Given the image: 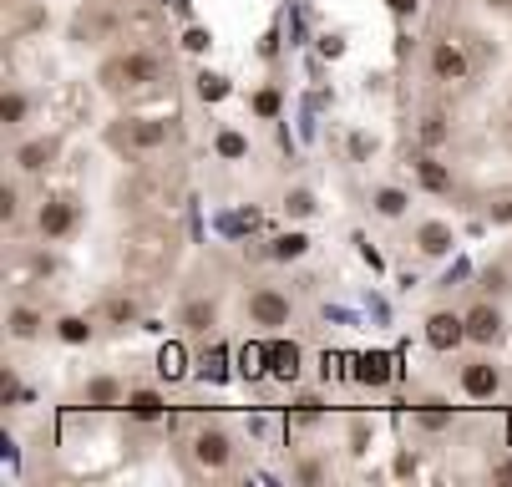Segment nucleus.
Instances as JSON below:
<instances>
[{"label": "nucleus", "instance_id": "1", "mask_svg": "<svg viewBox=\"0 0 512 487\" xmlns=\"http://www.w3.org/2000/svg\"><path fill=\"white\" fill-rule=\"evenodd\" d=\"M163 82V61L153 51H122L102 66V87H158Z\"/></svg>", "mask_w": 512, "mask_h": 487}, {"label": "nucleus", "instance_id": "2", "mask_svg": "<svg viewBox=\"0 0 512 487\" xmlns=\"http://www.w3.org/2000/svg\"><path fill=\"white\" fill-rule=\"evenodd\" d=\"M188 452H193V467H198V472H208V477L229 472V467H234V457H239L234 432H229V427H218V422L198 427V432H193V442H188Z\"/></svg>", "mask_w": 512, "mask_h": 487}, {"label": "nucleus", "instance_id": "3", "mask_svg": "<svg viewBox=\"0 0 512 487\" xmlns=\"http://www.w3.org/2000/svg\"><path fill=\"white\" fill-rule=\"evenodd\" d=\"M77 224H82V203L71 198V193H51V198L36 203V234H41L46 244L71 239V234H77Z\"/></svg>", "mask_w": 512, "mask_h": 487}, {"label": "nucleus", "instance_id": "4", "mask_svg": "<svg viewBox=\"0 0 512 487\" xmlns=\"http://www.w3.org/2000/svg\"><path fill=\"white\" fill-rule=\"evenodd\" d=\"M244 315H249V325L284 330L289 320H295V300H289V290H279V285H259V290H249Z\"/></svg>", "mask_w": 512, "mask_h": 487}, {"label": "nucleus", "instance_id": "5", "mask_svg": "<svg viewBox=\"0 0 512 487\" xmlns=\"http://www.w3.org/2000/svg\"><path fill=\"white\" fill-rule=\"evenodd\" d=\"M507 335V315H502V300L482 295L467 305V345H477V351H492V345H502Z\"/></svg>", "mask_w": 512, "mask_h": 487}, {"label": "nucleus", "instance_id": "6", "mask_svg": "<svg viewBox=\"0 0 512 487\" xmlns=\"http://www.w3.org/2000/svg\"><path fill=\"white\" fill-rule=\"evenodd\" d=\"M61 158V132H41V137H26V143H16L11 163L21 178H46Z\"/></svg>", "mask_w": 512, "mask_h": 487}, {"label": "nucleus", "instance_id": "7", "mask_svg": "<svg viewBox=\"0 0 512 487\" xmlns=\"http://www.w3.org/2000/svg\"><path fill=\"white\" fill-rule=\"evenodd\" d=\"M112 137L132 153H158V148L173 143V127H168V117H127Z\"/></svg>", "mask_w": 512, "mask_h": 487}, {"label": "nucleus", "instance_id": "8", "mask_svg": "<svg viewBox=\"0 0 512 487\" xmlns=\"http://www.w3.org/2000/svg\"><path fill=\"white\" fill-rule=\"evenodd\" d=\"M421 330H426V345L436 356H452L467 345V310H431Z\"/></svg>", "mask_w": 512, "mask_h": 487}, {"label": "nucleus", "instance_id": "9", "mask_svg": "<svg viewBox=\"0 0 512 487\" xmlns=\"http://www.w3.org/2000/svg\"><path fill=\"white\" fill-rule=\"evenodd\" d=\"M457 386L467 401H497L502 396V366L492 356H472L462 371H457Z\"/></svg>", "mask_w": 512, "mask_h": 487}, {"label": "nucleus", "instance_id": "10", "mask_svg": "<svg viewBox=\"0 0 512 487\" xmlns=\"http://www.w3.org/2000/svg\"><path fill=\"white\" fill-rule=\"evenodd\" d=\"M426 72H431V82H467L472 77V61H467V51L457 46V41H431V51H426Z\"/></svg>", "mask_w": 512, "mask_h": 487}, {"label": "nucleus", "instance_id": "11", "mask_svg": "<svg viewBox=\"0 0 512 487\" xmlns=\"http://www.w3.org/2000/svg\"><path fill=\"white\" fill-rule=\"evenodd\" d=\"M411 168H416V183H421L431 198H452V193H457V173H452V163H442V153L416 148Z\"/></svg>", "mask_w": 512, "mask_h": 487}, {"label": "nucleus", "instance_id": "12", "mask_svg": "<svg viewBox=\"0 0 512 487\" xmlns=\"http://www.w3.org/2000/svg\"><path fill=\"white\" fill-rule=\"evenodd\" d=\"M300 366H305L300 340L274 335V340H269V381H279V386H295V381H300Z\"/></svg>", "mask_w": 512, "mask_h": 487}, {"label": "nucleus", "instance_id": "13", "mask_svg": "<svg viewBox=\"0 0 512 487\" xmlns=\"http://www.w3.org/2000/svg\"><path fill=\"white\" fill-rule=\"evenodd\" d=\"M77 406H87V411H117V406H127V386L117 376H92V381L77 386Z\"/></svg>", "mask_w": 512, "mask_h": 487}, {"label": "nucleus", "instance_id": "14", "mask_svg": "<svg viewBox=\"0 0 512 487\" xmlns=\"http://www.w3.org/2000/svg\"><path fill=\"white\" fill-rule=\"evenodd\" d=\"M411 244H416L421 259H447L452 244H457V234H452L447 219H421V224L411 229Z\"/></svg>", "mask_w": 512, "mask_h": 487}, {"label": "nucleus", "instance_id": "15", "mask_svg": "<svg viewBox=\"0 0 512 487\" xmlns=\"http://www.w3.org/2000/svg\"><path fill=\"white\" fill-rule=\"evenodd\" d=\"M178 325H183L188 335H213V325H218V300H213V295H193V300H183Z\"/></svg>", "mask_w": 512, "mask_h": 487}, {"label": "nucleus", "instance_id": "16", "mask_svg": "<svg viewBox=\"0 0 512 487\" xmlns=\"http://www.w3.org/2000/svg\"><path fill=\"white\" fill-rule=\"evenodd\" d=\"M371 214H376V219H386V224L406 219V214H411V193H406V188H396V183L371 188Z\"/></svg>", "mask_w": 512, "mask_h": 487}, {"label": "nucleus", "instance_id": "17", "mask_svg": "<svg viewBox=\"0 0 512 487\" xmlns=\"http://www.w3.org/2000/svg\"><path fill=\"white\" fill-rule=\"evenodd\" d=\"M391 376H396V361H391L386 351H365V356H355V381H360V386L381 391V386H391Z\"/></svg>", "mask_w": 512, "mask_h": 487}, {"label": "nucleus", "instance_id": "18", "mask_svg": "<svg viewBox=\"0 0 512 487\" xmlns=\"http://www.w3.org/2000/svg\"><path fill=\"white\" fill-rule=\"evenodd\" d=\"M416 148H431V153L452 148V117H447V112H421V122H416Z\"/></svg>", "mask_w": 512, "mask_h": 487}, {"label": "nucleus", "instance_id": "19", "mask_svg": "<svg viewBox=\"0 0 512 487\" xmlns=\"http://www.w3.org/2000/svg\"><path fill=\"white\" fill-rule=\"evenodd\" d=\"M41 330H46V315H41L36 305H11V310H6V335H11V340L31 345Z\"/></svg>", "mask_w": 512, "mask_h": 487}, {"label": "nucleus", "instance_id": "20", "mask_svg": "<svg viewBox=\"0 0 512 487\" xmlns=\"http://www.w3.org/2000/svg\"><path fill=\"white\" fill-rule=\"evenodd\" d=\"M132 422H158V416L168 411V401H163V391H153V386H137V391H127V406H122Z\"/></svg>", "mask_w": 512, "mask_h": 487}, {"label": "nucleus", "instance_id": "21", "mask_svg": "<svg viewBox=\"0 0 512 487\" xmlns=\"http://www.w3.org/2000/svg\"><path fill=\"white\" fill-rule=\"evenodd\" d=\"M452 422H457V411H452L442 396H431V401H421V406H416V427H421V432H431V437H436V432H452Z\"/></svg>", "mask_w": 512, "mask_h": 487}, {"label": "nucleus", "instance_id": "22", "mask_svg": "<svg viewBox=\"0 0 512 487\" xmlns=\"http://www.w3.org/2000/svg\"><path fill=\"white\" fill-rule=\"evenodd\" d=\"M51 330H56L61 345H92V340H97V325H92L87 315H56Z\"/></svg>", "mask_w": 512, "mask_h": 487}, {"label": "nucleus", "instance_id": "23", "mask_svg": "<svg viewBox=\"0 0 512 487\" xmlns=\"http://www.w3.org/2000/svg\"><path fill=\"white\" fill-rule=\"evenodd\" d=\"M142 320V305L132 300V295H107V305H102V325H112V330H132Z\"/></svg>", "mask_w": 512, "mask_h": 487}, {"label": "nucleus", "instance_id": "24", "mask_svg": "<svg viewBox=\"0 0 512 487\" xmlns=\"http://www.w3.org/2000/svg\"><path fill=\"white\" fill-rule=\"evenodd\" d=\"M310 254V234H300V229H289V234H279L274 244H269V259L274 264H295V259H305Z\"/></svg>", "mask_w": 512, "mask_h": 487}, {"label": "nucleus", "instance_id": "25", "mask_svg": "<svg viewBox=\"0 0 512 487\" xmlns=\"http://www.w3.org/2000/svg\"><path fill=\"white\" fill-rule=\"evenodd\" d=\"M0 122H6V127H11V132H16V127H26V122H31V97H26V92H21V87H11V92H6V97H0Z\"/></svg>", "mask_w": 512, "mask_h": 487}, {"label": "nucleus", "instance_id": "26", "mask_svg": "<svg viewBox=\"0 0 512 487\" xmlns=\"http://www.w3.org/2000/svg\"><path fill=\"white\" fill-rule=\"evenodd\" d=\"M193 92H198V102H208V107H213V102H224L234 87H229V77H224V72H208V66H203V72L193 77Z\"/></svg>", "mask_w": 512, "mask_h": 487}, {"label": "nucleus", "instance_id": "27", "mask_svg": "<svg viewBox=\"0 0 512 487\" xmlns=\"http://www.w3.org/2000/svg\"><path fill=\"white\" fill-rule=\"evenodd\" d=\"M279 208H284V219H315V214H320V203H315L310 188H289Z\"/></svg>", "mask_w": 512, "mask_h": 487}, {"label": "nucleus", "instance_id": "28", "mask_svg": "<svg viewBox=\"0 0 512 487\" xmlns=\"http://www.w3.org/2000/svg\"><path fill=\"white\" fill-rule=\"evenodd\" d=\"M213 153L224 158V163H239V158H249V137L234 132V127H224V132L213 137Z\"/></svg>", "mask_w": 512, "mask_h": 487}, {"label": "nucleus", "instance_id": "29", "mask_svg": "<svg viewBox=\"0 0 512 487\" xmlns=\"http://www.w3.org/2000/svg\"><path fill=\"white\" fill-rule=\"evenodd\" d=\"M158 371H163L168 381H183V376H188V351H183L178 340H173V345H163V351H158Z\"/></svg>", "mask_w": 512, "mask_h": 487}, {"label": "nucleus", "instance_id": "30", "mask_svg": "<svg viewBox=\"0 0 512 487\" xmlns=\"http://www.w3.org/2000/svg\"><path fill=\"white\" fill-rule=\"evenodd\" d=\"M482 295H492V300H507V295H512V269H507V264H492V269L482 274Z\"/></svg>", "mask_w": 512, "mask_h": 487}, {"label": "nucleus", "instance_id": "31", "mask_svg": "<svg viewBox=\"0 0 512 487\" xmlns=\"http://www.w3.org/2000/svg\"><path fill=\"white\" fill-rule=\"evenodd\" d=\"M371 437H376V427L365 422V416H355V422H350V432H345V447H350V457H365V452H371Z\"/></svg>", "mask_w": 512, "mask_h": 487}, {"label": "nucleus", "instance_id": "32", "mask_svg": "<svg viewBox=\"0 0 512 487\" xmlns=\"http://www.w3.org/2000/svg\"><path fill=\"white\" fill-rule=\"evenodd\" d=\"M249 107H254V117H259V122H274V117H279V107H284V97H279L274 87H259V92L249 97Z\"/></svg>", "mask_w": 512, "mask_h": 487}, {"label": "nucleus", "instance_id": "33", "mask_svg": "<svg viewBox=\"0 0 512 487\" xmlns=\"http://www.w3.org/2000/svg\"><path fill=\"white\" fill-rule=\"evenodd\" d=\"M16 219H21V188L6 183L0 188V224H16Z\"/></svg>", "mask_w": 512, "mask_h": 487}, {"label": "nucleus", "instance_id": "34", "mask_svg": "<svg viewBox=\"0 0 512 487\" xmlns=\"http://www.w3.org/2000/svg\"><path fill=\"white\" fill-rule=\"evenodd\" d=\"M224 361H229V351H224V345H213V351L198 361V376H208V381H224Z\"/></svg>", "mask_w": 512, "mask_h": 487}, {"label": "nucleus", "instance_id": "35", "mask_svg": "<svg viewBox=\"0 0 512 487\" xmlns=\"http://www.w3.org/2000/svg\"><path fill=\"white\" fill-rule=\"evenodd\" d=\"M208 46H213V31H208V26H188V31H183V51L203 56Z\"/></svg>", "mask_w": 512, "mask_h": 487}, {"label": "nucleus", "instance_id": "36", "mask_svg": "<svg viewBox=\"0 0 512 487\" xmlns=\"http://www.w3.org/2000/svg\"><path fill=\"white\" fill-rule=\"evenodd\" d=\"M487 219H492V224H512V193H502V198L487 203Z\"/></svg>", "mask_w": 512, "mask_h": 487}, {"label": "nucleus", "instance_id": "37", "mask_svg": "<svg viewBox=\"0 0 512 487\" xmlns=\"http://www.w3.org/2000/svg\"><path fill=\"white\" fill-rule=\"evenodd\" d=\"M295 416H300V422L310 427L315 416H320V401H315V396H300V401H295Z\"/></svg>", "mask_w": 512, "mask_h": 487}, {"label": "nucleus", "instance_id": "38", "mask_svg": "<svg viewBox=\"0 0 512 487\" xmlns=\"http://www.w3.org/2000/svg\"><path fill=\"white\" fill-rule=\"evenodd\" d=\"M416 6H421V0H386V11H391L396 21H411V16H416Z\"/></svg>", "mask_w": 512, "mask_h": 487}, {"label": "nucleus", "instance_id": "39", "mask_svg": "<svg viewBox=\"0 0 512 487\" xmlns=\"http://www.w3.org/2000/svg\"><path fill=\"white\" fill-rule=\"evenodd\" d=\"M487 477H492V482H502V487H512V457L492 462V467H487Z\"/></svg>", "mask_w": 512, "mask_h": 487}, {"label": "nucleus", "instance_id": "40", "mask_svg": "<svg viewBox=\"0 0 512 487\" xmlns=\"http://www.w3.org/2000/svg\"><path fill=\"white\" fill-rule=\"evenodd\" d=\"M350 153H355V158H371V153H376V137L355 132V137H350Z\"/></svg>", "mask_w": 512, "mask_h": 487}, {"label": "nucleus", "instance_id": "41", "mask_svg": "<svg viewBox=\"0 0 512 487\" xmlns=\"http://www.w3.org/2000/svg\"><path fill=\"white\" fill-rule=\"evenodd\" d=\"M289 472H295L300 482H320V477H325V467H320V462H300V467H289Z\"/></svg>", "mask_w": 512, "mask_h": 487}, {"label": "nucleus", "instance_id": "42", "mask_svg": "<svg viewBox=\"0 0 512 487\" xmlns=\"http://www.w3.org/2000/svg\"><path fill=\"white\" fill-rule=\"evenodd\" d=\"M452 6H462V0H452Z\"/></svg>", "mask_w": 512, "mask_h": 487}]
</instances>
